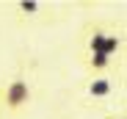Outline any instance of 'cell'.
<instances>
[{"label": "cell", "instance_id": "6da1fadb", "mask_svg": "<svg viewBox=\"0 0 127 119\" xmlns=\"http://www.w3.org/2000/svg\"><path fill=\"white\" fill-rule=\"evenodd\" d=\"M31 103H33V83H31V78L25 72L11 75L3 83V89H0V108L6 114H11V116H19V114H25L31 108Z\"/></svg>", "mask_w": 127, "mask_h": 119}, {"label": "cell", "instance_id": "7a4b0ae2", "mask_svg": "<svg viewBox=\"0 0 127 119\" xmlns=\"http://www.w3.org/2000/svg\"><path fill=\"white\" fill-rule=\"evenodd\" d=\"M122 47H124V36L113 25L91 22L86 28V53H102V55H108V58L116 61L122 55Z\"/></svg>", "mask_w": 127, "mask_h": 119}, {"label": "cell", "instance_id": "3957f363", "mask_svg": "<svg viewBox=\"0 0 127 119\" xmlns=\"http://www.w3.org/2000/svg\"><path fill=\"white\" fill-rule=\"evenodd\" d=\"M86 94L91 100H108L113 94V78L111 75H94L86 83Z\"/></svg>", "mask_w": 127, "mask_h": 119}, {"label": "cell", "instance_id": "277c9868", "mask_svg": "<svg viewBox=\"0 0 127 119\" xmlns=\"http://www.w3.org/2000/svg\"><path fill=\"white\" fill-rule=\"evenodd\" d=\"M113 64H116L113 58L102 55V53H86L83 55V67L89 69V78H94V75H111Z\"/></svg>", "mask_w": 127, "mask_h": 119}, {"label": "cell", "instance_id": "5b68a950", "mask_svg": "<svg viewBox=\"0 0 127 119\" xmlns=\"http://www.w3.org/2000/svg\"><path fill=\"white\" fill-rule=\"evenodd\" d=\"M14 14L17 19H39L41 14H47V6L39 0H19V3H14Z\"/></svg>", "mask_w": 127, "mask_h": 119}, {"label": "cell", "instance_id": "8992f818", "mask_svg": "<svg viewBox=\"0 0 127 119\" xmlns=\"http://www.w3.org/2000/svg\"><path fill=\"white\" fill-rule=\"evenodd\" d=\"M108 119H127V116H124V114H122V111H119V114H111V116H108Z\"/></svg>", "mask_w": 127, "mask_h": 119}, {"label": "cell", "instance_id": "52a82bcc", "mask_svg": "<svg viewBox=\"0 0 127 119\" xmlns=\"http://www.w3.org/2000/svg\"><path fill=\"white\" fill-rule=\"evenodd\" d=\"M0 116H3V108H0Z\"/></svg>", "mask_w": 127, "mask_h": 119}]
</instances>
